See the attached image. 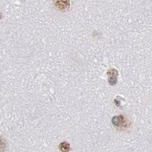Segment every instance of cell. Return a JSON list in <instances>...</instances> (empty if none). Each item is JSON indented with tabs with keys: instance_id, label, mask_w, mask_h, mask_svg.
<instances>
[{
	"instance_id": "1",
	"label": "cell",
	"mask_w": 152,
	"mask_h": 152,
	"mask_svg": "<svg viewBox=\"0 0 152 152\" xmlns=\"http://www.w3.org/2000/svg\"><path fill=\"white\" fill-rule=\"evenodd\" d=\"M112 124L117 127H127V121L123 115L115 116L111 119Z\"/></svg>"
},
{
	"instance_id": "2",
	"label": "cell",
	"mask_w": 152,
	"mask_h": 152,
	"mask_svg": "<svg viewBox=\"0 0 152 152\" xmlns=\"http://www.w3.org/2000/svg\"><path fill=\"white\" fill-rule=\"evenodd\" d=\"M54 4L56 8L60 11H65L70 7L69 0H54Z\"/></svg>"
},
{
	"instance_id": "3",
	"label": "cell",
	"mask_w": 152,
	"mask_h": 152,
	"mask_svg": "<svg viewBox=\"0 0 152 152\" xmlns=\"http://www.w3.org/2000/svg\"><path fill=\"white\" fill-rule=\"evenodd\" d=\"M108 82L110 85H115L117 83V76H118V71L116 69H111L108 72Z\"/></svg>"
},
{
	"instance_id": "4",
	"label": "cell",
	"mask_w": 152,
	"mask_h": 152,
	"mask_svg": "<svg viewBox=\"0 0 152 152\" xmlns=\"http://www.w3.org/2000/svg\"><path fill=\"white\" fill-rule=\"evenodd\" d=\"M59 148L61 151H68L70 148V146L68 143L67 142H62L59 144Z\"/></svg>"
},
{
	"instance_id": "5",
	"label": "cell",
	"mask_w": 152,
	"mask_h": 152,
	"mask_svg": "<svg viewBox=\"0 0 152 152\" xmlns=\"http://www.w3.org/2000/svg\"><path fill=\"white\" fill-rule=\"evenodd\" d=\"M114 103L116 104V105H117V106H120V102H117V100H114Z\"/></svg>"
}]
</instances>
